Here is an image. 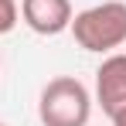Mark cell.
Wrapping results in <instances>:
<instances>
[{
	"label": "cell",
	"mask_w": 126,
	"mask_h": 126,
	"mask_svg": "<svg viewBox=\"0 0 126 126\" xmlns=\"http://www.w3.org/2000/svg\"><path fill=\"white\" fill-rule=\"evenodd\" d=\"M21 17L34 34L55 38V34L68 31L75 14H72L68 0H21Z\"/></svg>",
	"instance_id": "4"
},
{
	"label": "cell",
	"mask_w": 126,
	"mask_h": 126,
	"mask_svg": "<svg viewBox=\"0 0 126 126\" xmlns=\"http://www.w3.org/2000/svg\"><path fill=\"white\" fill-rule=\"evenodd\" d=\"M95 102L102 106L106 116L119 112L126 106V55L112 51L106 55L95 72Z\"/></svg>",
	"instance_id": "3"
},
{
	"label": "cell",
	"mask_w": 126,
	"mask_h": 126,
	"mask_svg": "<svg viewBox=\"0 0 126 126\" xmlns=\"http://www.w3.org/2000/svg\"><path fill=\"white\" fill-rule=\"evenodd\" d=\"M38 119L41 126H89L92 119V95L85 82L75 75H58L38 95Z\"/></svg>",
	"instance_id": "2"
},
{
	"label": "cell",
	"mask_w": 126,
	"mask_h": 126,
	"mask_svg": "<svg viewBox=\"0 0 126 126\" xmlns=\"http://www.w3.org/2000/svg\"><path fill=\"white\" fill-rule=\"evenodd\" d=\"M0 126H3V123H0Z\"/></svg>",
	"instance_id": "7"
},
{
	"label": "cell",
	"mask_w": 126,
	"mask_h": 126,
	"mask_svg": "<svg viewBox=\"0 0 126 126\" xmlns=\"http://www.w3.org/2000/svg\"><path fill=\"white\" fill-rule=\"evenodd\" d=\"M109 119H112V126H126V106L119 109V112H112Z\"/></svg>",
	"instance_id": "6"
},
{
	"label": "cell",
	"mask_w": 126,
	"mask_h": 126,
	"mask_svg": "<svg viewBox=\"0 0 126 126\" xmlns=\"http://www.w3.org/2000/svg\"><path fill=\"white\" fill-rule=\"evenodd\" d=\"M21 21V7H17V0H0V38L3 34H10L14 27Z\"/></svg>",
	"instance_id": "5"
},
{
	"label": "cell",
	"mask_w": 126,
	"mask_h": 126,
	"mask_svg": "<svg viewBox=\"0 0 126 126\" xmlns=\"http://www.w3.org/2000/svg\"><path fill=\"white\" fill-rule=\"evenodd\" d=\"M68 31L75 34L79 48L95 51V55H109L126 44V3L123 0H102L95 7L79 10Z\"/></svg>",
	"instance_id": "1"
}]
</instances>
